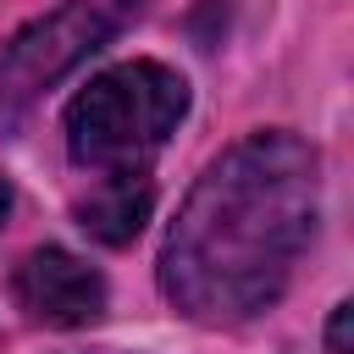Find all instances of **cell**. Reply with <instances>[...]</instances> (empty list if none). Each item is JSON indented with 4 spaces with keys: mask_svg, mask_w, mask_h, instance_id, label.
<instances>
[{
    "mask_svg": "<svg viewBox=\"0 0 354 354\" xmlns=\"http://www.w3.org/2000/svg\"><path fill=\"white\" fill-rule=\"evenodd\" d=\"M11 293H17V304H22L33 321H44V326H88V321H100L105 304H111L105 277H100L88 260H77L72 249H55V243L22 254V266L11 271Z\"/></svg>",
    "mask_w": 354,
    "mask_h": 354,
    "instance_id": "cell-4",
    "label": "cell"
},
{
    "mask_svg": "<svg viewBox=\"0 0 354 354\" xmlns=\"http://www.w3.org/2000/svg\"><path fill=\"white\" fill-rule=\"evenodd\" d=\"M149 210H155V183L144 171H116V177H100L88 199H77V227L100 243H133Z\"/></svg>",
    "mask_w": 354,
    "mask_h": 354,
    "instance_id": "cell-5",
    "label": "cell"
},
{
    "mask_svg": "<svg viewBox=\"0 0 354 354\" xmlns=\"http://www.w3.org/2000/svg\"><path fill=\"white\" fill-rule=\"evenodd\" d=\"M6 210H11V188L0 183V221H6Z\"/></svg>",
    "mask_w": 354,
    "mask_h": 354,
    "instance_id": "cell-7",
    "label": "cell"
},
{
    "mask_svg": "<svg viewBox=\"0 0 354 354\" xmlns=\"http://www.w3.org/2000/svg\"><path fill=\"white\" fill-rule=\"evenodd\" d=\"M188 116V83L183 72L160 61H122L100 77H88L66 105V155L83 171L116 177L144 171L177 122Z\"/></svg>",
    "mask_w": 354,
    "mask_h": 354,
    "instance_id": "cell-2",
    "label": "cell"
},
{
    "mask_svg": "<svg viewBox=\"0 0 354 354\" xmlns=\"http://www.w3.org/2000/svg\"><path fill=\"white\" fill-rule=\"evenodd\" d=\"M149 0H66L44 17H33L0 55V105L22 111L44 88H55L77 61H88L100 44H111L127 22L144 17Z\"/></svg>",
    "mask_w": 354,
    "mask_h": 354,
    "instance_id": "cell-3",
    "label": "cell"
},
{
    "mask_svg": "<svg viewBox=\"0 0 354 354\" xmlns=\"http://www.w3.org/2000/svg\"><path fill=\"white\" fill-rule=\"evenodd\" d=\"M348 321H354V304H337L326 326V354H348Z\"/></svg>",
    "mask_w": 354,
    "mask_h": 354,
    "instance_id": "cell-6",
    "label": "cell"
},
{
    "mask_svg": "<svg viewBox=\"0 0 354 354\" xmlns=\"http://www.w3.org/2000/svg\"><path fill=\"white\" fill-rule=\"evenodd\" d=\"M321 216V160L288 127L227 144L188 188L160 243V293L199 326L254 321L282 299Z\"/></svg>",
    "mask_w": 354,
    "mask_h": 354,
    "instance_id": "cell-1",
    "label": "cell"
}]
</instances>
